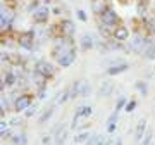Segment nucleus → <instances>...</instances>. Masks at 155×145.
<instances>
[{"instance_id": "4468645a", "label": "nucleus", "mask_w": 155, "mask_h": 145, "mask_svg": "<svg viewBox=\"0 0 155 145\" xmlns=\"http://www.w3.org/2000/svg\"><path fill=\"white\" fill-rule=\"evenodd\" d=\"M112 92H114V83L112 81H104L102 86H100V90H98V97L105 99V97L112 95Z\"/></svg>"}, {"instance_id": "cd10ccee", "label": "nucleus", "mask_w": 155, "mask_h": 145, "mask_svg": "<svg viewBox=\"0 0 155 145\" xmlns=\"http://www.w3.org/2000/svg\"><path fill=\"white\" fill-rule=\"evenodd\" d=\"M52 114H54V107H48V109H47V111H45L41 116H40V123H45V121H47L50 116H52Z\"/></svg>"}, {"instance_id": "f3484780", "label": "nucleus", "mask_w": 155, "mask_h": 145, "mask_svg": "<svg viewBox=\"0 0 155 145\" xmlns=\"http://www.w3.org/2000/svg\"><path fill=\"white\" fill-rule=\"evenodd\" d=\"M95 45L97 43H95V40L91 35H83V38H81V49L83 50H91Z\"/></svg>"}, {"instance_id": "c756f323", "label": "nucleus", "mask_w": 155, "mask_h": 145, "mask_svg": "<svg viewBox=\"0 0 155 145\" xmlns=\"http://www.w3.org/2000/svg\"><path fill=\"white\" fill-rule=\"evenodd\" d=\"M36 109H38V107H36V106H33V104H31V106H29L28 109H26V116H28V117L35 116V114H36Z\"/></svg>"}, {"instance_id": "0eeeda50", "label": "nucleus", "mask_w": 155, "mask_h": 145, "mask_svg": "<svg viewBox=\"0 0 155 145\" xmlns=\"http://www.w3.org/2000/svg\"><path fill=\"white\" fill-rule=\"evenodd\" d=\"M147 45H148V40H145V36L141 35H134L133 36V42H131V50L140 54V52H143L147 49Z\"/></svg>"}, {"instance_id": "a878e982", "label": "nucleus", "mask_w": 155, "mask_h": 145, "mask_svg": "<svg viewBox=\"0 0 155 145\" xmlns=\"http://www.w3.org/2000/svg\"><path fill=\"white\" fill-rule=\"evenodd\" d=\"M134 88L138 90L141 95H147V93H148V88H147V83H145V81H136Z\"/></svg>"}, {"instance_id": "393cba45", "label": "nucleus", "mask_w": 155, "mask_h": 145, "mask_svg": "<svg viewBox=\"0 0 155 145\" xmlns=\"http://www.w3.org/2000/svg\"><path fill=\"white\" fill-rule=\"evenodd\" d=\"M145 26L148 29V33L155 35V17H147L145 19Z\"/></svg>"}, {"instance_id": "e433bc0d", "label": "nucleus", "mask_w": 155, "mask_h": 145, "mask_svg": "<svg viewBox=\"0 0 155 145\" xmlns=\"http://www.w3.org/2000/svg\"><path fill=\"white\" fill-rule=\"evenodd\" d=\"M114 145H122V138H121V137H117V138H116V142H114Z\"/></svg>"}, {"instance_id": "f704fd0d", "label": "nucleus", "mask_w": 155, "mask_h": 145, "mask_svg": "<svg viewBox=\"0 0 155 145\" xmlns=\"http://www.w3.org/2000/svg\"><path fill=\"white\" fill-rule=\"evenodd\" d=\"M41 143L43 145H52V137H43V138H41Z\"/></svg>"}, {"instance_id": "1a4fd4ad", "label": "nucleus", "mask_w": 155, "mask_h": 145, "mask_svg": "<svg viewBox=\"0 0 155 145\" xmlns=\"http://www.w3.org/2000/svg\"><path fill=\"white\" fill-rule=\"evenodd\" d=\"M48 16H50L48 9H47V7H43V5H40L38 9L33 12V21L36 22V24H43V22H47Z\"/></svg>"}, {"instance_id": "f8f14e48", "label": "nucleus", "mask_w": 155, "mask_h": 145, "mask_svg": "<svg viewBox=\"0 0 155 145\" xmlns=\"http://www.w3.org/2000/svg\"><path fill=\"white\" fill-rule=\"evenodd\" d=\"M127 67H129V64L127 62H119V64H112L109 69H107V74L109 76H117V74H121V72L127 71Z\"/></svg>"}, {"instance_id": "c85d7f7f", "label": "nucleus", "mask_w": 155, "mask_h": 145, "mask_svg": "<svg viewBox=\"0 0 155 145\" xmlns=\"http://www.w3.org/2000/svg\"><path fill=\"white\" fill-rule=\"evenodd\" d=\"M38 7H40V2H38V0H33V2L28 5V12H31V14H33V12L36 11Z\"/></svg>"}, {"instance_id": "423d86ee", "label": "nucleus", "mask_w": 155, "mask_h": 145, "mask_svg": "<svg viewBox=\"0 0 155 145\" xmlns=\"http://www.w3.org/2000/svg\"><path fill=\"white\" fill-rule=\"evenodd\" d=\"M29 106H31V95H28V93L19 95V97L14 99V111H16V112L26 111Z\"/></svg>"}, {"instance_id": "dca6fc26", "label": "nucleus", "mask_w": 155, "mask_h": 145, "mask_svg": "<svg viewBox=\"0 0 155 145\" xmlns=\"http://www.w3.org/2000/svg\"><path fill=\"white\" fill-rule=\"evenodd\" d=\"M145 130H147V121L141 119V121L138 123V126H136V130H134V140H136L138 143L141 142V138L145 137Z\"/></svg>"}, {"instance_id": "4c0bfd02", "label": "nucleus", "mask_w": 155, "mask_h": 145, "mask_svg": "<svg viewBox=\"0 0 155 145\" xmlns=\"http://www.w3.org/2000/svg\"><path fill=\"white\" fill-rule=\"evenodd\" d=\"M153 17H155V7H153Z\"/></svg>"}, {"instance_id": "473e14b6", "label": "nucleus", "mask_w": 155, "mask_h": 145, "mask_svg": "<svg viewBox=\"0 0 155 145\" xmlns=\"http://www.w3.org/2000/svg\"><path fill=\"white\" fill-rule=\"evenodd\" d=\"M134 107H136V102H134V100H129V102L126 104V112H133Z\"/></svg>"}, {"instance_id": "f03ea898", "label": "nucleus", "mask_w": 155, "mask_h": 145, "mask_svg": "<svg viewBox=\"0 0 155 145\" xmlns=\"http://www.w3.org/2000/svg\"><path fill=\"white\" fill-rule=\"evenodd\" d=\"M12 21H14V11H12V9H9L7 5H4V7H2V16H0V24H2V29H4V31L11 29Z\"/></svg>"}, {"instance_id": "6ab92c4d", "label": "nucleus", "mask_w": 155, "mask_h": 145, "mask_svg": "<svg viewBox=\"0 0 155 145\" xmlns=\"http://www.w3.org/2000/svg\"><path fill=\"white\" fill-rule=\"evenodd\" d=\"M143 52H145V59H148V61L155 59V40L148 42V45H147V49Z\"/></svg>"}, {"instance_id": "b1692460", "label": "nucleus", "mask_w": 155, "mask_h": 145, "mask_svg": "<svg viewBox=\"0 0 155 145\" xmlns=\"http://www.w3.org/2000/svg\"><path fill=\"white\" fill-rule=\"evenodd\" d=\"M12 143L14 145H26V135L24 133L14 135V137H12Z\"/></svg>"}, {"instance_id": "7ed1b4c3", "label": "nucleus", "mask_w": 155, "mask_h": 145, "mask_svg": "<svg viewBox=\"0 0 155 145\" xmlns=\"http://www.w3.org/2000/svg\"><path fill=\"white\" fill-rule=\"evenodd\" d=\"M100 21H102V24H105V26H109V28H114V26H117L119 24V16L116 14V11H112V9H109V11H105L102 16H100Z\"/></svg>"}, {"instance_id": "ddd939ff", "label": "nucleus", "mask_w": 155, "mask_h": 145, "mask_svg": "<svg viewBox=\"0 0 155 145\" xmlns=\"http://www.w3.org/2000/svg\"><path fill=\"white\" fill-rule=\"evenodd\" d=\"M67 137H69V128L67 126H61L55 133V145H64Z\"/></svg>"}, {"instance_id": "9b49d317", "label": "nucleus", "mask_w": 155, "mask_h": 145, "mask_svg": "<svg viewBox=\"0 0 155 145\" xmlns=\"http://www.w3.org/2000/svg\"><path fill=\"white\" fill-rule=\"evenodd\" d=\"M59 28H61L62 36H72V35H74V31H76V26H74V22L69 21V19H64V21L59 24Z\"/></svg>"}, {"instance_id": "412c9836", "label": "nucleus", "mask_w": 155, "mask_h": 145, "mask_svg": "<svg viewBox=\"0 0 155 145\" xmlns=\"http://www.w3.org/2000/svg\"><path fill=\"white\" fill-rule=\"evenodd\" d=\"M4 83H5L7 86H14V85L17 83V74L14 71L5 72V79H4Z\"/></svg>"}, {"instance_id": "72a5a7b5", "label": "nucleus", "mask_w": 155, "mask_h": 145, "mask_svg": "<svg viewBox=\"0 0 155 145\" xmlns=\"http://www.w3.org/2000/svg\"><path fill=\"white\" fill-rule=\"evenodd\" d=\"M124 104H126V99H124V97H122V99H119V102H117V107H116V111H121Z\"/></svg>"}, {"instance_id": "6e6552de", "label": "nucleus", "mask_w": 155, "mask_h": 145, "mask_svg": "<svg viewBox=\"0 0 155 145\" xmlns=\"http://www.w3.org/2000/svg\"><path fill=\"white\" fill-rule=\"evenodd\" d=\"M91 9L97 16H102L105 11L110 9V0H93L91 2Z\"/></svg>"}, {"instance_id": "7c9ffc66", "label": "nucleus", "mask_w": 155, "mask_h": 145, "mask_svg": "<svg viewBox=\"0 0 155 145\" xmlns=\"http://www.w3.org/2000/svg\"><path fill=\"white\" fill-rule=\"evenodd\" d=\"M76 14H78V19H79V21H86V19H88V16H86V12H84L83 9H78Z\"/></svg>"}, {"instance_id": "39448f33", "label": "nucleus", "mask_w": 155, "mask_h": 145, "mask_svg": "<svg viewBox=\"0 0 155 145\" xmlns=\"http://www.w3.org/2000/svg\"><path fill=\"white\" fill-rule=\"evenodd\" d=\"M35 71H38L40 74H43L45 78H52L55 74V67L47 61H38L35 64Z\"/></svg>"}, {"instance_id": "c9c22d12", "label": "nucleus", "mask_w": 155, "mask_h": 145, "mask_svg": "<svg viewBox=\"0 0 155 145\" xmlns=\"http://www.w3.org/2000/svg\"><path fill=\"white\" fill-rule=\"evenodd\" d=\"M9 123H11V126H16V124H19V119H16V117H14V119H11Z\"/></svg>"}, {"instance_id": "f257e3e1", "label": "nucleus", "mask_w": 155, "mask_h": 145, "mask_svg": "<svg viewBox=\"0 0 155 145\" xmlns=\"http://www.w3.org/2000/svg\"><path fill=\"white\" fill-rule=\"evenodd\" d=\"M71 92V99H76V97H86L90 93V83L86 79H78L76 83L72 85Z\"/></svg>"}, {"instance_id": "9d476101", "label": "nucleus", "mask_w": 155, "mask_h": 145, "mask_svg": "<svg viewBox=\"0 0 155 145\" xmlns=\"http://www.w3.org/2000/svg\"><path fill=\"white\" fill-rule=\"evenodd\" d=\"M74 61H76V49H71V50L66 52L62 57H59V59H57L59 66H62V67H69Z\"/></svg>"}, {"instance_id": "a211bd4d", "label": "nucleus", "mask_w": 155, "mask_h": 145, "mask_svg": "<svg viewBox=\"0 0 155 145\" xmlns=\"http://www.w3.org/2000/svg\"><path fill=\"white\" fill-rule=\"evenodd\" d=\"M117 116H119V111H114L110 117H109V121H107V131L109 133H114L117 128Z\"/></svg>"}, {"instance_id": "bb28decb", "label": "nucleus", "mask_w": 155, "mask_h": 145, "mask_svg": "<svg viewBox=\"0 0 155 145\" xmlns=\"http://www.w3.org/2000/svg\"><path fill=\"white\" fill-rule=\"evenodd\" d=\"M152 138H153V133H152V131H147L145 137L141 138V142H140V145H150L152 143Z\"/></svg>"}, {"instance_id": "5701e85b", "label": "nucleus", "mask_w": 155, "mask_h": 145, "mask_svg": "<svg viewBox=\"0 0 155 145\" xmlns=\"http://www.w3.org/2000/svg\"><path fill=\"white\" fill-rule=\"evenodd\" d=\"M76 114L78 116H83V117H88L91 114V107L90 106H79L76 109Z\"/></svg>"}, {"instance_id": "2f4dec72", "label": "nucleus", "mask_w": 155, "mask_h": 145, "mask_svg": "<svg viewBox=\"0 0 155 145\" xmlns=\"http://www.w3.org/2000/svg\"><path fill=\"white\" fill-rule=\"evenodd\" d=\"M9 126H11V123H7V121H2V123H0V133H2V135L7 133V131H9Z\"/></svg>"}, {"instance_id": "4be33fe9", "label": "nucleus", "mask_w": 155, "mask_h": 145, "mask_svg": "<svg viewBox=\"0 0 155 145\" xmlns=\"http://www.w3.org/2000/svg\"><path fill=\"white\" fill-rule=\"evenodd\" d=\"M90 137H91V135L88 133V131H83V133H79V135H76V138H74V143H86V142H88L90 140Z\"/></svg>"}, {"instance_id": "20e7f679", "label": "nucleus", "mask_w": 155, "mask_h": 145, "mask_svg": "<svg viewBox=\"0 0 155 145\" xmlns=\"http://www.w3.org/2000/svg\"><path fill=\"white\" fill-rule=\"evenodd\" d=\"M17 43L21 45L22 49L26 50H33L35 47V36H33V31H24L17 36Z\"/></svg>"}, {"instance_id": "aec40b11", "label": "nucleus", "mask_w": 155, "mask_h": 145, "mask_svg": "<svg viewBox=\"0 0 155 145\" xmlns=\"http://www.w3.org/2000/svg\"><path fill=\"white\" fill-rule=\"evenodd\" d=\"M69 99H71V92H69V90H64V92H61V93L57 95V99L54 100V104H57V106H61V104L67 102Z\"/></svg>"}, {"instance_id": "2eb2a0df", "label": "nucleus", "mask_w": 155, "mask_h": 145, "mask_svg": "<svg viewBox=\"0 0 155 145\" xmlns=\"http://www.w3.org/2000/svg\"><path fill=\"white\" fill-rule=\"evenodd\" d=\"M114 40H119V42H126L127 36H129V31H127L126 26H117L116 29H114Z\"/></svg>"}]
</instances>
